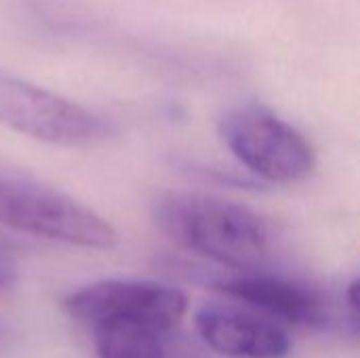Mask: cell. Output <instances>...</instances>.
I'll use <instances>...</instances> for the list:
<instances>
[{
	"label": "cell",
	"mask_w": 360,
	"mask_h": 358,
	"mask_svg": "<svg viewBox=\"0 0 360 358\" xmlns=\"http://www.w3.org/2000/svg\"><path fill=\"white\" fill-rule=\"evenodd\" d=\"M154 219L175 245L232 270H259L270 257V224L245 205L205 194H165Z\"/></svg>",
	"instance_id": "cell-1"
},
{
	"label": "cell",
	"mask_w": 360,
	"mask_h": 358,
	"mask_svg": "<svg viewBox=\"0 0 360 358\" xmlns=\"http://www.w3.org/2000/svg\"><path fill=\"white\" fill-rule=\"evenodd\" d=\"M0 226L84 249H114L118 234L101 215L76 198L0 173Z\"/></svg>",
	"instance_id": "cell-2"
},
{
	"label": "cell",
	"mask_w": 360,
	"mask_h": 358,
	"mask_svg": "<svg viewBox=\"0 0 360 358\" xmlns=\"http://www.w3.org/2000/svg\"><path fill=\"white\" fill-rule=\"evenodd\" d=\"M219 135L251 173L272 184H300L316 167L310 141L293 124L257 103L228 110L219 120Z\"/></svg>",
	"instance_id": "cell-3"
},
{
	"label": "cell",
	"mask_w": 360,
	"mask_h": 358,
	"mask_svg": "<svg viewBox=\"0 0 360 358\" xmlns=\"http://www.w3.org/2000/svg\"><path fill=\"white\" fill-rule=\"evenodd\" d=\"M0 124L55 146H95L112 135L110 122L84 106L2 72Z\"/></svg>",
	"instance_id": "cell-4"
},
{
	"label": "cell",
	"mask_w": 360,
	"mask_h": 358,
	"mask_svg": "<svg viewBox=\"0 0 360 358\" xmlns=\"http://www.w3.org/2000/svg\"><path fill=\"white\" fill-rule=\"evenodd\" d=\"M188 308L186 295L169 285L150 281H99L76 289L63 300L70 319L91 327L133 323L169 333Z\"/></svg>",
	"instance_id": "cell-5"
},
{
	"label": "cell",
	"mask_w": 360,
	"mask_h": 358,
	"mask_svg": "<svg viewBox=\"0 0 360 358\" xmlns=\"http://www.w3.org/2000/svg\"><path fill=\"white\" fill-rule=\"evenodd\" d=\"M213 287L264 317L285 321L306 329H323L329 325V306L314 287L268 274L259 270H234V274L219 276Z\"/></svg>",
	"instance_id": "cell-6"
},
{
	"label": "cell",
	"mask_w": 360,
	"mask_h": 358,
	"mask_svg": "<svg viewBox=\"0 0 360 358\" xmlns=\"http://www.w3.org/2000/svg\"><path fill=\"white\" fill-rule=\"evenodd\" d=\"M196 329L207 346L230 358H285L289 335L268 317L221 304L196 312Z\"/></svg>",
	"instance_id": "cell-7"
},
{
	"label": "cell",
	"mask_w": 360,
	"mask_h": 358,
	"mask_svg": "<svg viewBox=\"0 0 360 358\" xmlns=\"http://www.w3.org/2000/svg\"><path fill=\"white\" fill-rule=\"evenodd\" d=\"M91 333L97 358H167L169 333L146 325L103 323Z\"/></svg>",
	"instance_id": "cell-8"
},
{
	"label": "cell",
	"mask_w": 360,
	"mask_h": 358,
	"mask_svg": "<svg viewBox=\"0 0 360 358\" xmlns=\"http://www.w3.org/2000/svg\"><path fill=\"white\" fill-rule=\"evenodd\" d=\"M17 253L15 249L0 238V289L8 287L17 276Z\"/></svg>",
	"instance_id": "cell-9"
},
{
	"label": "cell",
	"mask_w": 360,
	"mask_h": 358,
	"mask_svg": "<svg viewBox=\"0 0 360 358\" xmlns=\"http://www.w3.org/2000/svg\"><path fill=\"white\" fill-rule=\"evenodd\" d=\"M346 302L350 308V317L354 321V329H359V281H352L346 291Z\"/></svg>",
	"instance_id": "cell-10"
}]
</instances>
